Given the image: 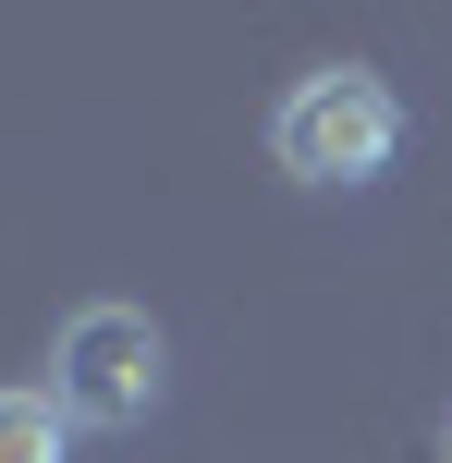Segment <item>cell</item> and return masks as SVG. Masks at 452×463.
I'll return each mask as SVG.
<instances>
[{
  "instance_id": "cell-1",
  "label": "cell",
  "mask_w": 452,
  "mask_h": 463,
  "mask_svg": "<svg viewBox=\"0 0 452 463\" xmlns=\"http://www.w3.org/2000/svg\"><path fill=\"white\" fill-rule=\"evenodd\" d=\"M391 146H404V98H391L367 61L306 73V86L269 110V159H282L293 184H380Z\"/></svg>"
},
{
  "instance_id": "cell-2",
  "label": "cell",
  "mask_w": 452,
  "mask_h": 463,
  "mask_svg": "<svg viewBox=\"0 0 452 463\" xmlns=\"http://www.w3.org/2000/svg\"><path fill=\"white\" fill-rule=\"evenodd\" d=\"M159 317L147 305H73L62 342H49V402H62L73 427H147L159 415Z\"/></svg>"
},
{
  "instance_id": "cell-3",
  "label": "cell",
  "mask_w": 452,
  "mask_h": 463,
  "mask_svg": "<svg viewBox=\"0 0 452 463\" xmlns=\"http://www.w3.org/2000/svg\"><path fill=\"white\" fill-rule=\"evenodd\" d=\"M73 451V415L49 391H0V463H62Z\"/></svg>"
},
{
  "instance_id": "cell-4",
  "label": "cell",
  "mask_w": 452,
  "mask_h": 463,
  "mask_svg": "<svg viewBox=\"0 0 452 463\" xmlns=\"http://www.w3.org/2000/svg\"><path fill=\"white\" fill-rule=\"evenodd\" d=\"M440 463H452V439H440Z\"/></svg>"
}]
</instances>
